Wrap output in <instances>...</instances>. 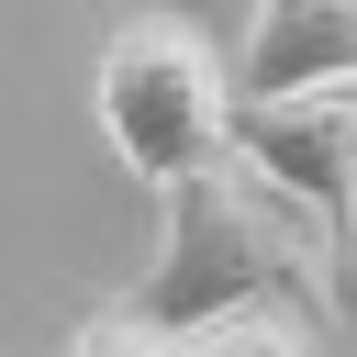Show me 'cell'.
<instances>
[{
    "instance_id": "cell-6",
    "label": "cell",
    "mask_w": 357,
    "mask_h": 357,
    "mask_svg": "<svg viewBox=\"0 0 357 357\" xmlns=\"http://www.w3.org/2000/svg\"><path fill=\"white\" fill-rule=\"evenodd\" d=\"M156 346H167V335H156L145 312H100V324H89L67 357H156Z\"/></svg>"
},
{
    "instance_id": "cell-3",
    "label": "cell",
    "mask_w": 357,
    "mask_h": 357,
    "mask_svg": "<svg viewBox=\"0 0 357 357\" xmlns=\"http://www.w3.org/2000/svg\"><path fill=\"white\" fill-rule=\"evenodd\" d=\"M234 156L268 167L335 245V268L357 279V78L335 89H268V100H234Z\"/></svg>"
},
{
    "instance_id": "cell-2",
    "label": "cell",
    "mask_w": 357,
    "mask_h": 357,
    "mask_svg": "<svg viewBox=\"0 0 357 357\" xmlns=\"http://www.w3.org/2000/svg\"><path fill=\"white\" fill-rule=\"evenodd\" d=\"M100 134L145 190H167V178H190L201 156L234 145V67L190 22L145 11L100 45Z\"/></svg>"
},
{
    "instance_id": "cell-4",
    "label": "cell",
    "mask_w": 357,
    "mask_h": 357,
    "mask_svg": "<svg viewBox=\"0 0 357 357\" xmlns=\"http://www.w3.org/2000/svg\"><path fill=\"white\" fill-rule=\"evenodd\" d=\"M335 78H357V0H257L245 56H234V100L335 89Z\"/></svg>"
},
{
    "instance_id": "cell-1",
    "label": "cell",
    "mask_w": 357,
    "mask_h": 357,
    "mask_svg": "<svg viewBox=\"0 0 357 357\" xmlns=\"http://www.w3.org/2000/svg\"><path fill=\"white\" fill-rule=\"evenodd\" d=\"M156 201H167V234H156V268H145V290H134V312H145L156 335H167V324H201V312H245V301L324 312V324L357 301V279L335 268L324 223H312L268 167H245L234 145L201 156L190 178H167Z\"/></svg>"
},
{
    "instance_id": "cell-5",
    "label": "cell",
    "mask_w": 357,
    "mask_h": 357,
    "mask_svg": "<svg viewBox=\"0 0 357 357\" xmlns=\"http://www.w3.org/2000/svg\"><path fill=\"white\" fill-rule=\"evenodd\" d=\"M156 357H312V312H279V301L201 312V324H167Z\"/></svg>"
}]
</instances>
